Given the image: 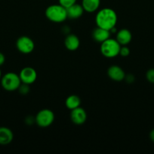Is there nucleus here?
I'll list each match as a JSON object with an SVG mask.
<instances>
[{
	"instance_id": "f257e3e1",
	"label": "nucleus",
	"mask_w": 154,
	"mask_h": 154,
	"mask_svg": "<svg viewBox=\"0 0 154 154\" xmlns=\"http://www.w3.org/2000/svg\"><path fill=\"white\" fill-rule=\"evenodd\" d=\"M117 14L113 9L110 8H104L98 11L95 16L97 26L111 30L116 27L117 23Z\"/></svg>"
},
{
	"instance_id": "f03ea898",
	"label": "nucleus",
	"mask_w": 154,
	"mask_h": 154,
	"mask_svg": "<svg viewBox=\"0 0 154 154\" xmlns=\"http://www.w3.org/2000/svg\"><path fill=\"white\" fill-rule=\"evenodd\" d=\"M45 17L51 22L60 23L67 19L66 8L60 4H54L49 5L45 11Z\"/></svg>"
},
{
	"instance_id": "7ed1b4c3",
	"label": "nucleus",
	"mask_w": 154,
	"mask_h": 154,
	"mask_svg": "<svg viewBox=\"0 0 154 154\" xmlns=\"http://www.w3.org/2000/svg\"><path fill=\"white\" fill-rule=\"evenodd\" d=\"M121 45L116 39L109 38L101 44V53L106 58H114L119 55Z\"/></svg>"
},
{
	"instance_id": "20e7f679",
	"label": "nucleus",
	"mask_w": 154,
	"mask_h": 154,
	"mask_svg": "<svg viewBox=\"0 0 154 154\" xmlns=\"http://www.w3.org/2000/svg\"><path fill=\"white\" fill-rule=\"evenodd\" d=\"M1 85L6 91L12 92L18 90L21 84L19 75L14 72H8L2 76Z\"/></svg>"
},
{
	"instance_id": "39448f33",
	"label": "nucleus",
	"mask_w": 154,
	"mask_h": 154,
	"mask_svg": "<svg viewBox=\"0 0 154 154\" xmlns=\"http://www.w3.org/2000/svg\"><path fill=\"white\" fill-rule=\"evenodd\" d=\"M54 112L50 109H42L37 113L35 117L36 124L42 128H46L53 124L54 121Z\"/></svg>"
},
{
	"instance_id": "423d86ee",
	"label": "nucleus",
	"mask_w": 154,
	"mask_h": 154,
	"mask_svg": "<svg viewBox=\"0 0 154 154\" xmlns=\"http://www.w3.org/2000/svg\"><path fill=\"white\" fill-rule=\"evenodd\" d=\"M16 48L21 54H29L35 49V43L28 36H21L17 40Z\"/></svg>"
},
{
	"instance_id": "0eeeda50",
	"label": "nucleus",
	"mask_w": 154,
	"mask_h": 154,
	"mask_svg": "<svg viewBox=\"0 0 154 154\" xmlns=\"http://www.w3.org/2000/svg\"><path fill=\"white\" fill-rule=\"evenodd\" d=\"M19 76L23 84L30 85L33 84L37 79V72L33 68L25 67L21 69Z\"/></svg>"
},
{
	"instance_id": "6e6552de",
	"label": "nucleus",
	"mask_w": 154,
	"mask_h": 154,
	"mask_svg": "<svg viewBox=\"0 0 154 154\" xmlns=\"http://www.w3.org/2000/svg\"><path fill=\"white\" fill-rule=\"evenodd\" d=\"M70 120L72 123L77 126H81L85 123L87 120V114L84 108L81 107L71 110Z\"/></svg>"
},
{
	"instance_id": "1a4fd4ad",
	"label": "nucleus",
	"mask_w": 154,
	"mask_h": 154,
	"mask_svg": "<svg viewBox=\"0 0 154 154\" xmlns=\"http://www.w3.org/2000/svg\"><path fill=\"white\" fill-rule=\"evenodd\" d=\"M107 75L113 81L120 82V81L125 80L126 75L120 66L113 65V66H110L107 69Z\"/></svg>"
},
{
	"instance_id": "9d476101",
	"label": "nucleus",
	"mask_w": 154,
	"mask_h": 154,
	"mask_svg": "<svg viewBox=\"0 0 154 154\" xmlns=\"http://www.w3.org/2000/svg\"><path fill=\"white\" fill-rule=\"evenodd\" d=\"M110 33L111 32H110V30H107L105 29L97 26L92 31L91 36L94 41L101 44L104 41H106L109 38H110Z\"/></svg>"
},
{
	"instance_id": "9b49d317",
	"label": "nucleus",
	"mask_w": 154,
	"mask_h": 154,
	"mask_svg": "<svg viewBox=\"0 0 154 154\" xmlns=\"http://www.w3.org/2000/svg\"><path fill=\"white\" fill-rule=\"evenodd\" d=\"M116 40L120 44L121 46L128 45L132 40V34L128 29H121L116 32Z\"/></svg>"
},
{
	"instance_id": "f8f14e48",
	"label": "nucleus",
	"mask_w": 154,
	"mask_h": 154,
	"mask_svg": "<svg viewBox=\"0 0 154 154\" xmlns=\"http://www.w3.org/2000/svg\"><path fill=\"white\" fill-rule=\"evenodd\" d=\"M64 46L68 51H76L80 46L79 38L74 34H68L64 39Z\"/></svg>"
},
{
	"instance_id": "ddd939ff",
	"label": "nucleus",
	"mask_w": 154,
	"mask_h": 154,
	"mask_svg": "<svg viewBox=\"0 0 154 154\" xmlns=\"http://www.w3.org/2000/svg\"><path fill=\"white\" fill-rule=\"evenodd\" d=\"M85 12L84 9L82 5L75 3L74 5H71L70 7L66 8V14H67V18L69 19L75 20L81 17L83 13Z\"/></svg>"
},
{
	"instance_id": "4468645a",
	"label": "nucleus",
	"mask_w": 154,
	"mask_h": 154,
	"mask_svg": "<svg viewBox=\"0 0 154 154\" xmlns=\"http://www.w3.org/2000/svg\"><path fill=\"white\" fill-rule=\"evenodd\" d=\"M14 139V134L11 129L8 127H0V145H8Z\"/></svg>"
},
{
	"instance_id": "2eb2a0df",
	"label": "nucleus",
	"mask_w": 154,
	"mask_h": 154,
	"mask_svg": "<svg viewBox=\"0 0 154 154\" xmlns=\"http://www.w3.org/2000/svg\"><path fill=\"white\" fill-rule=\"evenodd\" d=\"M82 5L85 12L94 13L98 11L101 5V0H82Z\"/></svg>"
},
{
	"instance_id": "dca6fc26",
	"label": "nucleus",
	"mask_w": 154,
	"mask_h": 154,
	"mask_svg": "<svg viewBox=\"0 0 154 154\" xmlns=\"http://www.w3.org/2000/svg\"><path fill=\"white\" fill-rule=\"evenodd\" d=\"M65 105L69 110H73L75 108L80 107L81 105V99L76 95H70L65 100Z\"/></svg>"
},
{
	"instance_id": "f3484780",
	"label": "nucleus",
	"mask_w": 154,
	"mask_h": 154,
	"mask_svg": "<svg viewBox=\"0 0 154 154\" xmlns=\"http://www.w3.org/2000/svg\"><path fill=\"white\" fill-rule=\"evenodd\" d=\"M18 91L21 95H27L30 93V85L21 83V86L18 88Z\"/></svg>"
},
{
	"instance_id": "a211bd4d",
	"label": "nucleus",
	"mask_w": 154,
	"mask_h": 154,
	"mask_svg": "<svg viewBox=\"0 0 154 154\" xmlns=\"http://www.w3.org/2000/svg\"><path fill=\"white\" fill-rule=\"evenodd\" d=\"M58 1L60 5L64 7L65 8H67L70 7L71 5L76 3L77 0H58Z\"/></svg>"
},
{
	"instance_id": "6ab92c4d",
	"label": "nucleus",
	"mask_w": 154,
	"mask_h": 154,
	"mask_svg": "<svg viewBox=\"0 0 154 154\" xmlns=\"http://www.w3.org/2000/svg\"><path fill=\"white\" fill-rule=\"evenodd\" d=\"M130 54V49L127 47V45H122L120 48L119 51V55L122 57H128Z\"/></svg>"
},
{
	"instance_id": "aec40b11",
	"label": "nucleus",
	"mask_w": 154,
	"mask_h": 154,
	"mask_svg": "<svg viewBox=\"0 0 154 154\" xmlns=\"http://www.w3.org/2000/svg\"><path fill=\"white\" fill-rule=\"evenodd\" d=\"M146 78L148 82L154 84V69H149L146 72Z\"/></svg>"
},
{
	"instance_id": "412c9836",
	"label": "nucleus",
	"mask_w": 154,
	"mask_h": 154,
	"mask_svg": "<svg viewBox=\"0 0 154 154\" xmlns=\"http://www.w3.org/2000/svg\"><path fill=\"white\" fill-rule=\"evenodd\" d=\"M25 123L27 125H33V123H36V120H35V117H32V116H29L27 118L25 119Z\"/></svg>"
},
{
	"instance_id": "4be33fe9",
	"label": "nucleus",
	"mask_w": 154,
	"mask_h": 154,
	"mask_svg": "<svg viewBox=\"0 0 154 154\" xmlns=\"http://www.w3.org/2000/svg\"><path fill=\"white\" fill-rule=\"evenodd\" d=\"M125 80L127 81V83H128V84H131V83H133L134 81V77L132 75H125Z\"/></svg>"
},
{
	"instance_id": "5701e85b",
	"label": "nucleus",
	"mask_w": 154,
	"mask_h": 154,
	"mask_svg": "<svg viewBox=\"0 0 154 154\" xmlns=\"http://www.w3.org/2000/svg\"><path fill=\"white\" fill-rule=\"evenodd\" d=\"M5 62V57L2 52H0V66H2Z\"/></svg>"
},
{
	"instance_id": "b1692460",
	"label": "nucleus",
	"mask_w": 154,
	"mask_h": 154,
	"mask_svg": "<svg viewBox=\"0 0 154 154\" xmlns=\"http://www.w3.org/2000/svg\"><path fill=\"white\" fill-rule=\"evenodd\" d=\"M149 139H150V141H152V143H154V129H152V130L149 132Z\"/></svg>"
},
{
	"instance_id": "393cba45",
	"label": "nucleus",
	"mask_w": 154,
	"mask_h": 154,
	"mask_svg": "<svg viewBox=\"0 0 154 154\" xmlns=\"http://www.w3.org/2000/svg\"><path fill=\"white\" fill-rule=\"evenodd\" d=\"M2 76V72H1V69H0V80H1Z\"/></svg>"
}]
</instances>
